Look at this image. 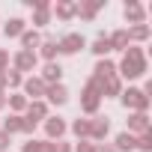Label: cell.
Wrapping results in <instances>:
<instances>
[{"label":"cell","instance_id":"obj_1","mask_svg":"<svg viewBox=\"0 0 152 152\" xmlns=\"http://www.w3.org/2000/svg\"><path fill=\"white\" fill-rule=\"evenodd\" d=\"M116 72L122 75V78H140V75L146 72V54H143V48H137V45H128L125 51H122V63L116 66Z\"/></svg>","mask_w":152,"mask_h":152},{"label":"cell","instance_id":"obj_2","mask_svg":"<svg viewBox=\"0 0 152 152\" xmlns=\"http://www.w3.org/2000/svg\"><path fill=\"white\" fill-rule=\"evenodd\" d=\"M99 104H102V84L90 78V81L84 84V96H81V110H87V113H96V110H99Z\"/></svg>","mask_w":152,"mask_h":152},{"label":"cell","instance_id":"obj_3","mask_svg":"<svg viewBox=\"0 0 152 152\" xmlns=\"http://www.w3.org/2000/svg\"><path fill=\"white\" fill-rule=\"evenodd\" d=\"M119 99H122V104H125V107H131L134 113H146V107H149V96H146V90H137V87L122 90V93H119Z\"/></svg>","mask_w":152,"mask_h":152},{"label":"cell","instance_id":"obj_4","mask_svg":"<svg viewBox=\"0 0 152 152\" xmlns=\"http://www.w3.org/2000/svg\"><path fill=\"white\" fill-rule=\"evenodd\" d=\"M84 45H87V39H84L81 33H66V36L57 42V51H60V54H78Z\"/></svg>","mask_w":152,"mask_h":152},{"label":"cell","instance_id":"obj_5","mask_svg":"<svg viewBox=\"0 0 152 152\" xmlns=\"http://www.w3.org/2000/svg\"><path fill=\"white\" fill-rule=\"evenodd\" d=\"M113 75H116V63H113V60H107V57H102V60L96 63V69H93V81L104 84L107 78H113Z\"/></svg>","mask_w":152,"mask_h":152},{"label":"cell","instance_id":"obj_6","mask_svg":"<svg viewBox=\"0 0 152 152\" xmlns=\"http://www.w3.org/2000/svg\"><path fill=\"white\" fill-rule=\"evenodd\" d=\"M12 63H15V72H33L36 69V51H18L12 57Z\"/></svg>","mask_w":152,"mask_h":152},{"label":"cell","instance_id":"obj_7","mask_svg":"<svg viewBox=\"0 0 152 152\" xmlns=\"http://www.w3.org/2000/svg\"><path fill=\"white\" fill-rule=\"evenodd\" d=\"M107 131H110V119H107V116H96V119H90V140H104Z\"/></svg>","mask_w":152,"mask_h":152},{"label":"cell","instance_id":"obj_8","mask_svg":"<svg viewBox=\"0 0 152 152\" xmlns=\"http://www.w3.org/2000/svg\"><path fill=\"white\" fill-rule=\"evenodd\" d=\"M21 87H24V96H33V102H39V96H45V90H48V84L42 78H33V75H30Z\"/></svg>","mask_w":152,"mask_h":152},{"label":"cell","instance_id":"obj_9","mask_svg":"<svg viewBox=\"0 0 152 152\" xmlns=\"http://www.w3.org/2000/svg\"><path fill=\"white\" fill-rule=\"evenodd\" d=\"M149 131V116L146 113H131L128 116V134H146Z\"/></svg>","mask_w":152,"mask_h":152},{"label":"cell","instance_id":"obj_10","mask_svg":"<svg viewBox=\"0 0 152 152\" xmlns=\"http://www.w3.org/2000/svg\"><path fill=\"white\" fill-rule=\"evenodd\" d=\"M45 131H48V140H60L66 134V122L60 116H48L45 119Z\"/></svg>","mask_w":152,"mask_h":152},{"label":"cell","instance_id":"obj_11","mask_svg":"<svg viewBox=\"0 0 152 152\" xmlns=\"http://www.w3.org/2000/svg\"><path fill=\"white\" fill-rule=\"evenodd\" d=\"M30 122H39V119H48V104L45 102H27V116Z\"/></svg>","mask_w":152,"mask_h":152},{"label":"cell","instance_id":"obj_12","mask_svg":"<svg viewBox=\"0 0 152 152\" xmlns=\"http://www.w3.org/2000/svg\"><path fill=\"white\" fill-rule=\"evenodd\" d=\"M21 152H57V143L54 140H27L21 146Z\"/></svg>","mask_w":152,"mask_h":152},{"label":"cell","instance_id":"obj_13","mask_svg":"<svg viewBox=\"0 0 152 152\" xmlns=\"http://www.w3.org/2000/svg\"><path fill=\"white\" fill-rule=\"evenodd\" d=\"M60 78H63L60 63H45V69H42V81L51 87V84H60Z\"/></svg>","mask_w":152,"mask_h":152},{"label":"cell","instance_id":"obj_14","mask_svg":"<svg viewBox=\"0 0 152 152\" xmlns=\"http://www.w3.org/2000/svg\"><path fill=\"white\" fill-rule=\"evenodd\" d=\"M107 42H110V51H125L128 48V30H113L107 36Z\"/></svg>","mask_w":152,"mask_h":152},{"label":"cell","instance_id":"obj_15","mask_svg":"<svg viewBox=\"0 0 152 152\" xmlns=\"http://www.w3.org/2000/svg\"><path fill=\"white\" fill-rule=\"evenodd\" d=\"M45 96H48V102H51V104H63V102L69 99V93H66V87H63V84H51V87L45 90Z\"/></svg>","mask_w":152,"mask_h":152},{"label":"cell","instance_id":"obj_16","mask_svg":"<svg viewBox=\"0 0 152 152\" xmlns=\"http://www.w3.org/2000/svg\"><path fill=\"white\" fill-rule=\"evenodd\" d=\"M122 12H125V18H128V21H134V24H143V6H140V3H134V0H128Z\"/></svg>","mask_w":152,"mask_h":152},{"label":"cell","instance_id":"obj_17","mask_svg":"<svg viewBox=\"0 0 152 152\" xmlns=\"http://www.w3.org/2000/svg\"><path fill=\"white\" fill-rule=\"evenodd\" d=\"M134 143H137V137H134V134H128V131H119V134H116V143H113V149H119V152H128V149H134Z\"/></svg>","mask_w":152,"mask_h":152},{"label":"cell","instance_id":"obj_18","mask_svg":"<svg viewBox=\"0 0 152 152\" xmlns=\"http://www.w3.org/2000/svg\"><path fill=\"white\" fill-rule=\"evenodd\" d=\"M119 93H122V81L116 78V75L102 84V96H119Z\"/></svg>","mask_w":152,"mask_h":152},{"label":"cell","instance_id":"obj_19","mask_svg":"<svg viewBox=\"0 0 152 152\" xmlns=\"http://www.w3.org/2000/svg\"><path fill=\"white\" fill-rule=\"evenodd\" d=\"M3 33H6V39L21 36V33H24V21H21V18H9V21L3 24Z\"/></svg>","mask_w":152,"mask_h":152},{"label":"cell","instance_id":"obj_20","mask_svg":"<svg viewBox=\"0 0 152 152\" xmlns=\"http://www.w3.org/2000/svg\"><path fill=\"white\" fill-rule=\"evenodd\" d=\"M39 42H42V36H39L36 30H24V33H21V45H24L21 51H33Z\"/></svg>","mask_w":152,"mask_h":152},{"label":"cell","instance_id":"obj_21","mask_svg":"<svg viewBox=\"0 0 152 152\" xmlns=\"http://www.w3.org/2000/svg\"><path fill=\"white\" fill-rule=\"evenodd\" d=\"M21 125H24V116H21V113H12V116H6V119H3V131H6V134L21 131Z\"/></svg>","mask_w":152,"mask_h":152},{"label":"cell","instance_id":"obj_22","mask_svg":"<svg viewBox=\"0 0 152 152\" xmlns=\"http://www.w3.org/2000/svg\"><path fill=\"white\" fill-rule=\"evenodd\" d=\"M39 48H42V57H45L48 63H54V57L60 54V51H57V42H54V39H45V42H39Z\"/></svg>","mask_w":152,"mask_h":152},{"label":"cell","instance_id":"obj_23","mask_svg":"<svg viewBox=\"0 0 152 152\" xmlns=\"http://www.w3.org/2000/svg\"><path fill=\"white\" fill-rule=\"evenodd\" d=\"M72 131L78 134L81 140H90V119H75L72 122Z\"/></svg>","mask_w":152,"mask_h":152},{"label":"cell","instance_id":"obj_24","mask_svg":"<svg viewBox=\"0 0 152 152\" xmlns=\"http://www.w3.org/2000/svg\"><path fill=\"white\" fill-rule=\"evenodd\" d=\"M107 51H110V42H107V36H104V33H102V36H96V42H93V54H99V60H102Z\"/></svg>","mask_w":152,"mask_h":152},{"label":"cell","instance_id":"obj_25","mask_svg":"<svg viewBox=\"0 0 152 152\" xmlns=\"http://www.w3.org/2000/svg\"><path fill=\"white\" fill-rule=\"evenodd\" d=\"M6 102H9V107H12L15 113H21V110H27V96H21V93H12V96H9Z\"/></svg>","mask_w":152,"mask_h":152},{"label":"cell","instance_id":"obj_26","mask_svg":"<svg viewBox=\"0 0 152 152\" xmlns=\"http://www.w3.org/2000/svg\"><path fill=\"white\" fill-rule=\"evenodd\" d=\"M99 9H102V3H78V6H75V12L84 15V18H93Z\"/></svg>","mask_w":152,"mask_h":152},{"label":"cell","instance_id":"obj_27","mask_svg":"<svg viewBox=\"0 0 152 152\" xmlns=\"http://www.w3.org/2000/svg\"><path fill=\"white\" fill-rule=\"evenodd\" d=\"M21 84H24V75H21V72H15V69L6 72V87H9V90H18Z\"/></svg>","mask_w":152,"mask_h":152},{"label":"cell","instance_id":"obj_28","mask_svg":"<svg viewBox=\"0 0 152 152\" xmlns=\"http://www.w3.org/2000/svg\"><path fill=\"white\" fill-rule=\"evenodd\" d=\"M54 12H57V18H72L75 15V3H57Z\"/></svg>","mask_w":152,"mask_h":152},{"label":"cell","instance_id":"obj_29","mask_svg":"<svg viewBox=\"0 0 152 152\" xmlns=\"http://www.w3.org/2000/svg\"><path fill=\"white\" fill-rule=\"evenodd\" d=\"M146 36H149V27H146V24H134V27L128 30V42H131V39H146Z\"/></svg>","mask_w":152,"mask_h":152},{"label":"cell","instance_id":"obj_30","mask_svg":"<svg viewBox=\"0 0 152 152\" xmlns=\"http://www.w3.org/2000/svg\"><path fill=\"white\" fill-rule=\"evenodd\" d=\"M134 146H137V149H143V152H149V149H152V134H149V131H146V134H140Z\"/></svg>","mask_w":152,"mask_h":152},{"label":"cell","instance_id":"obj_31","mask_svg":"<svg viewBox=\"0 0 152 152\" xmlns=\"http://www.w3.org/2000/svg\"><path fill=\"white\" fill-rule=\"evenodd\" d=\"M0 152H9V134L0 128Z\"/></svg>","mask_w":152,"mask_h":152},{"label":"cell","instance_id":"obj_32","mask_svg":"<svg viewBox=\"0 0 152 152\" xmlns=\"http://www.w3.org/2000/svg\"><path fill=\"white\" fill-rule=\"evenodd\" d=\"M93 146H96V143H90V140H81L78 146H75V152H93Z\"/></svg>","mask_w":152,"mask_h":152},{"label":"cell","instance_id":"obj_33","mask_svg":"<svg viewBox=\"0 0 152 152\" xmlns=\"http://www.w3.org/2000/svg\"><path fill=\"white\" fill-rule=\"evenodd\" d=\"M9 66V51H3V48H0V72H3Z\"/></svg>","mask_w":152,"mask_h":152},{"label":"cell","instance_id":"obj_34","mask_svg":"<svg viewBox=\"0 0 152 152\" xmlns=\"http://www.w3.org/2000/svg\"><path fill=\"white\" fill-rule=\"evenodd\" d=\"M93 152H116V149H113V146H107V143H96V146H93Z\"/></svg>","mask_w":152,"mask_h":152},{"label":"cell","instance_id":"obj_35","mask_svg":"<svg viewBox=\"0 0 152 152\" xmlns=\"http://www.w3.org/2000/svg\"><path fill=\"white\" fill-rule=\"evenodd\" d=\"M57 152H72V146H69V143H63V140H57Z\"/></svg>","mask_w":152,"mask_h":152},{"label":"cell","instance_id":"obj_36","mask_svg":"<svg viewBox=\"0 0 152 152\" xmlns=\"http://www.w3.org/2000/svg\"><path fill=\"white\" fill-rule=\"evenodd\" d=\"M6 90V72H0V93Z\"/></svg>","mask_w":152,"mask_h":152},{"label":"cell","instance_id":"obj_37","mask_svg":"<svg viewBox=\"0 0 152 152\" xmlns=\"http://www.w3.org/2000/svg\"><path fill=\"white\" fill-rule=\"evenodd\" d=\"M6 104V93H0V107H3Z\"/></svg>","mask_w":152,"mask_h":152}]
</instances>
